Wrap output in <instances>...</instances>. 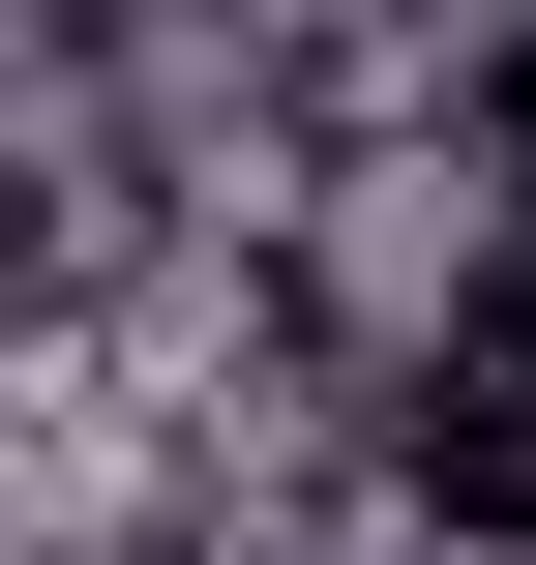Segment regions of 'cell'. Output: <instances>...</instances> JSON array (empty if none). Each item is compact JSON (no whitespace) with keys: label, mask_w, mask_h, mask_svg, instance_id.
I'll return each instance as SVG.
<instances>
[{"label":"cell","mask_w":536,"mask_h":565,"mask_svg":"<svg viewBox=\"0 0 536 565\" xmlns=\"http://www.w3.org/2000/svg\"><path fill=\"white\" fill-rule=\"evenodd\" d=\"M418 507L448 536H536V268H477L418 328Z\"/></svg>","instance_id":"6da1fadb"},{"label":"cell","mask_w":536,"mask_h":565,"mask_svg":"<svg viewBox=\"0 0 536 565\" xmlns=\"http://www.w3.org/2000/svg\"><path fill=\"white\" fill-rule=\"evenodd\" d=\"M477 268H536V0L477 30Z\"/></svg>","instance_id":"7a4b0ae2"}]
</instances>
